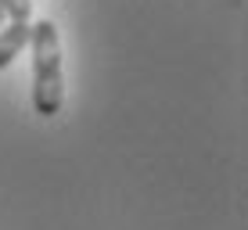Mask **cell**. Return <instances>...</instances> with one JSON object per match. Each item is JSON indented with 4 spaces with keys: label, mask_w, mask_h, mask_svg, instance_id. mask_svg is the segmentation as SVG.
Returning a JSON list of instances; mask_svg holds the SVG:
<instances>
[{
    "label": "cell",
    "mask_w": 248,
    "mask_h": 230,
    "mask_svg": "<svg viewBox=\"0 0 248 230\" xmlns=\"http://www.w3.org/2000/svg\"><path fill=\"white\" fill-rule=\"evenodd\" d=\"M0 25H4V4H0Z\"/></svg>",
    "instance_id": "obj_3"
},
{
    "label": "cell",
    "mask_w": 248,
    "mask_h": 230,
    "mask_svg": "<svg viewBox=\"0 0 248 230\" xmlns=\"http://www.w3.org/2000/svg\"><path fill=\"white\" fill-rule=\"evenodd\" d=\"M29 50H32V112L36 115H58L65 101V76H62V44H58L54 22L40 18L29 29Z\"/></svg>",
    "instance_id": "obj_1"
},
{
    "label": "cell",
    "mask_w": 248,
    "mask_h": 230,
    "mask_svg": "<svg viewBox=\"0 0 248 230\" xmlns=\"http://www.w3.org/2000/svg\"><path fill=\"white\" fill-rule=\"evenodd\" d=\"M0 4H4V0H0Z\"/></svg>",
    "instance_id": "obj_4"
},
{
    "label": "cell",
    "mask_w": 248,
    "mask_h": 230,
    "mask_svg": "<svg viewBox=\"0 0 248 230\" xmlns=\"http://www.w3.org/2000/svg\"><path fill=\"white\" fill-rule=\"evenodd\" d=\"M32 29V0H4V25H0V69L15 61L29 47Z\"/></svg>",
    "instance_id": "obj_2"
}]
</instances>
